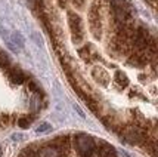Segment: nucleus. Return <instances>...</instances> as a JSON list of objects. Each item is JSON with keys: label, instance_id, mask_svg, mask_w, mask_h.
I'll return each instance as SVG.
<instances>
[{"label": "nucleus", "instance_id": "nucleus-1", "mask_svg": "<svg viewBox=\"0 0 158 157\" xmlns=\"http://www.w3.org/2000/svg\"><path fill=\"white\" fill-rule=\"evenodd\" d=\"M74 147L78 157H93L96 151V144L93 138L86 133H78L77 137H74Z\"/></svg>", "mask_w": 158, "mask_h": 157}, {"label": "nucleus", "instance_id": "nucleus-2", "mask_svg": "<svg viewBox=\"0 0 158 157\" xmlns=\"http://www.w3.org/2000/svg\"><path fill=\"white\" fill-rule=\"evenodd\" d=\"M121 137L126 142L129 144H143L148 133L145 132V129L139 124H130V126H126L123 130H121Z\"/></svg>", "mask_w": 158, "mask_h": 157}, {"label": "nucleus", "instance_id": "nucleus-3", "mask_svg": "<svg viewBox=\"0 0 158 157\" xmlns=\"http://www.w3.org/2000/svg\"><path fill=\"white\" fill-rule=\"evenodd\" d=\"M89 28L95 39H101V36H102V16H101V7L98 5H92L90 6Z\"/></svg>", "mask_w": 158, "mask_h": 157}, {"label": "nucleus", "instance_id": "nucleus-4", "mask_svg": "<svg viewBox=\"0 0 158 157\" xmlns=\"http://www.w3.org/2000/svg\"><path fill=\"white\" fill-rule=\"evenodd\" d=\"M68 25L71 30V36H73V41L74 43H81L84 39V33H83V22L80 16L76 15L74 12H68Z\"/></svg>", "mask_w": 158, "mask_h": 157}, {"label": "nucleus", "instance_id": "nucleus-5", "mask_svg": "<svg viewBox=\"0 0 158 157\" xmlns=\"http://www.w3.org/2000/svg\"><path fill=\"white\" fill-rule=\"evenodd\" d=\"M127 64H129L130 67L143 68L145 65H148V64H149V59H148V56H146L145 52H135V54H131L130 56H129Z\"/></svg>", "mask_w": 158, "mask_h": 157}, {"label": "nucleus", "instance_id": "nucleus-6", "mask_svg": "<svg viewBox=\"0 0 158 157\" xmlns=\"http://www.w3.org/2000/svg\"><path fill=\"white\" fill-rule=\"evenodd\" d=\"M92 76L96 80V83H99L101 86H108L110 85L111 77L108 74V71L103 68V67H95V68L92 70Z\"/></svg>", "mask_w": 158, "mask_h": 157}, {"label": "nucleus", "instance_id": "nucleus-7", "mask_svg": "<svg viewBox=\"0 0 158 157\" xmlns=\"http://www.w3.org/2000/svg\"><path fill=\"white\" fill-rule=\"evenodd\" d=\"M7 76H9V79L12 80V83H16V85H22V83L27 80L25 74H24V73H22L18 67L7 68Z\"/></svg>", "mask_w": 158, "mask_h": 157}, {"label": "nucleus", "instance_id": "nucleus-8", "mask_svg": "<svg viewBox=\"0 0 158 157\" xmlns=\"http://www.w3.org/2000/svg\"><path fill=\"white\" fill-rule=\"evenodd\" d=\"M78 55H80V58L84 59L86 62H92L95 58H98L96 52H95V49L92 48L90 45H86V46H83L80 50H78Z\"/></svg>", "mask_w": 158, "mask_h": 157}, {"label": "nucleus", "instance_id": "nucleus-9", "mask_svg": "<svg viewBox=\"0 0 158 157\" xmlns=\"http://www.w3.org/2000/svg\"><path fill=\"white\" fill-rule=\"evenodd\" d=\"M40 156L41 157H67V154L61 153L59 150H56L55 147H52V145L49 144L48 147L40 148Z\"/></svg>", "mask_w": 158, "mask_h": 157}, {"label": "nucleus", "instance_id": "nucleus-10", "mask_svg": "<svg viewBox=\"0 0 158 157\" xmlns=\"http://www.w3.org/2000/svg\"><path fill=\"white\" fill-rule=\"evenodd\" d=\"M114 82L117 85L118 88H126V86H129V79H127V76L124 74L123 71H117L115 74H114Z\"/></svg>", "mask_w": 158, "mask_h": 157}, {"label": "nucleus", "instance_id": "nucleus-11", "mask_svg": "<svg viewBox=\"0 0 158 157\" xmlns=\"http://www.w3.org/2000/svg\"><path fill=\"white\" fill-rule=\"evenodd\" d=\"M31 117H19L18 119V126H19L21 129H27L30 128V124H31Z\"/></svg>", "mask_w": 158, "mask_h": 157}, {"label": "nucleus", "instance_id": "nucleus-12", "mask_svg": "<svg viewBox=\"0 0 158 157\" xmlns=\"http://www.w3.org/2000/svg\"><path fill=\"white\" fill-rule=\"evenodd\" d=\"M0 65H2V67H5V68H9V65H10V59H9V56H7L2 49H0Z\"/></svg>", "mask_w": 158, "mask_h": 157}, {"label": "nucleus", "instance_id": "nucleus-13", "mask_svg": "<svg viewBox=\"0 0 158 157\" xmlns=\"http://www.w3.org/2000/svg\"><path fill=\"white\" fill-rule=\"evenodd\" d=\"M49 129H50V124H48V123H43L41 126H39V128H37V132H39V133H41V132H46V130H49Z\"/></svg>", "mask_w": 158, "mask_h": 157}, {"label": "nucleus", "instance_id": "nucleus-14", "mask_svg": "<svg viewBox=\"0 0 158 157\" xmlns=\"http://www.w3.org/2000/svg\"><path fill=\"white\" fill-rule=\"evenodd\" d=\"M28 88L31 89L33 92H37V94H39V92H40V90H41V89L39 88V86H37V85H35L34 82H28Z\"/></svg>", "mask_w": 158, "mask_h": 157}, {"label": "nucleus", "instance_id": "nucleus-15", "mask_svg": "<svg viewBox=\"0 0 158 157\" xmlns=\"http://www.w3.org/2000/svg\"><path fill=\"white\" fill-rule=\"evenodd\" d=\"M73 3L76 5V7H83V5H84V0H73Z\"/></svg>", "mask_w": 158, "mask_h": 157}, {"label": "nucleus", "instance_id": "nucleus-16", "mask_svg": "<svg viewBox=\"0 0 158 157\" xmlns=\"http://www.w3.org/2000/svg\"><path fill=\"white\" fill-rule=\"evenodd\" d=\"M3 156V151H2V147H0V157Z\"/></svg>", "mask_w": 158, "mask_h": 157}]
</instances>
